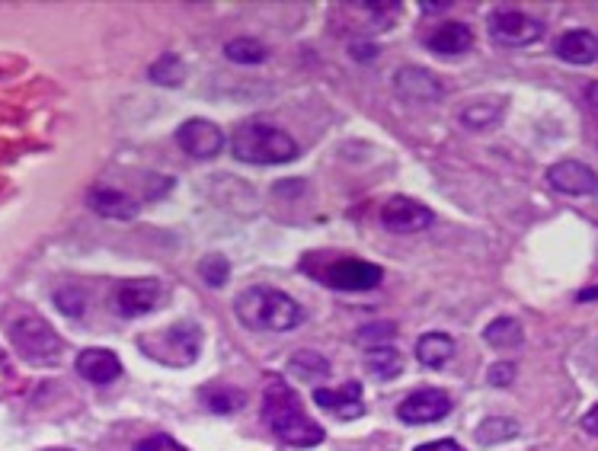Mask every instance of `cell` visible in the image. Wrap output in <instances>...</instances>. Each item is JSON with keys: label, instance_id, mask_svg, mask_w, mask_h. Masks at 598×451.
<instances>
[{"label": "cell", "instance_id": "obj_1", "mask_svg": "<svg viewBox=\"0 0 598 451\" xmlns=\"http://www.w3.org/2000/svg\"><path fill=\"white\" fill-rule=\"evenodd\" d=\"M263 420L276 432V439L288 448H314L323 442V426L311 420V413L301 407V397L292 384L272 378L263 391Z\"/></svg>", "mask_w": 598, "mask_h": 451}, {"label": "cell", "instance_id": "obj_33", "mask_svg": "<svg viewBox=\"0 0 598 451\" xmlns=\"http://www.w3.org/2000/svg\"><path fill=\"white\" fill-rule=\"evenodd\" d=\"M583 429L592 432V436H598V407H592V410L583 416Z\"/></svg>", "mask_w": 598, "mask_h": 451}, {"label": "cell", "instance_id": "obj_22", "mask_svg": "<svg viewBox=\"0 0 598 451\" xmlns=\"http://www.w3.org/2000/svg\"><path fill=\"white\" fill-rule=\"evenodd\" d=\"M224 55L234 64H263L266 61V45L260 39H250V36H237L224 45Z\"/></svg>", "mask_w": 598, "mask_h": 451}, {"label": "cell", "instance_id": "obj_13", "mask_svg": "<svg viewBox=\"0 0 598 451\" xmlns=\"http://www.w3.org/2000/svg\"><path fill=\"white\" fill-rule=\"evenodd\" d=\"M314 404L323 413H333L339 420H359L365 413L362 404V384L359 381H346L339 388H317L314 391Z\"/></svg>", "mask_w": 598, "mask_h": 451}, {"label": "cell", "instance_id": "obj_17", "mask_svg": "<svg viewBox=\"0 0 598 451\" xmlns=\"http://www.w3.org/2000/svg\"><path fill=\"white\" fill-rule=\"evenodd\" d=\"M554 52L567 64H592L598 61V36L589 29H570L554 42Z\"/></svg>", "mask_w": 598, "mask_h": 451}, {"label": "cell", "instance_id": "obj_35", "mask_svg": "<svg viewBox=\"0 0 598 451\" xmlns=\"http://www.w3.org/2000/svg\"><path fill=\"white\" fill-rule=\"evenodd\" d=\"M586 103L598 112V80H592V84L586 87Z\"/></svg>", "mask_w": 598, "mask_h": 451}, {"label": "cell", "instance_id": "obj_15", "mask_svg": "<svg viewBox=\"0 0 598 451\" xmlns=\"http://www.w3.org/2000/svg\"><path fill=\"white\" fill-rule=\"evenodd\" d=\"M87 205L93 208L96 215L116 218V221H132L138 215V202L128 196V192L112 189V186H93L87 192Z\"/></svg>", "mask_w": 598, "mask_h": 451}, {"label": "cell", "instance_id": "obj_34", "mask_svg": "<svg viewBox=\"0 0 598 451\" xmlns=\"http://www.w3.org/2000/svg\"><path fill=\"white\" fill-rule=\"evenodd\" d=\"M352 55H359L362 61L365 58H375L378 55V45H352Z\"/></svg>", "mask_w": 598, "mask_h": 451}, {"label": "cell", "instance_id": "obj_25", "mask_svg": "<svg viewBox=\"0 0 598 451\" xmlns=\"http://www.w3.org/2000/svg\"><path fill=\"white\" fill-rule=\"evenodd\" d=\"M512 436H519V423L503 420V416H490V420H483L477 426V442L480 445H499Z\"/></svg>", "mask_w": 598, "mask_h": 451}, {"label": "cell", "instance_id": "obj_24", "mask_svg": "<svg viewBox=\"0 0 598 451\" xmlns=\"http://www.w3.org/2000/svg\"><path fill=\"white\" fill-rule=\"evenodd\" d=\"M288 368H292L301 381H320L330 375V362L317 356V352H298V356L288 359Z\"/></svg>", "mask_w": 598, "mask_h": 451}, {"label": "cell", "instance_id": "obj_26", "mask_svg": "<svg viewBox=\"0 0 598 451\" xmlns=\"http://www.w3.org/2000/svg\"><path fill=\"white\" fill-rule=\"evenodd\" d=\"M499 112H503V103H496V100L471 103V106L461 109V122L471 125V128H483V125H493L499 119Z\"/></svg>", "mask_w": 598, "mask_h": 451}, {"label": "cell", "instance_id": "obj_36", "mask_svg": "<svg viewBox=\"0 0 598 451\" xmlns=\"http://www.w3.org/2000/svg\"><path fill=\"white\" fill-rule=\"evenodd\" d=\"M589 298H598V288H586V292L579 295V301H589Z\"/></svg>", "mask_w": 598, "mask_h": 451}, {"label": "cell", "instance_id": "obj_23", "mask_svg": "<svg viewBox=\"0 0 598 451\" xmlns=\"http://www.w3.org/2000/svg\"><path fill=\"white\" fill-rule=\"evenodd\" d=\"M148 77L160 87H180L186 80V64L176 58V55H160L151 68H148Z\"/></svg>", "mask_w": 598, "mask_h": 451}, {"label": "cell", "instance_id": "obj_27", "mask_svg": "<svg viewBox=\"0 0 598 451\" xmlns=\"http://www.w3.org/2000/svg\"><path fill=\"white\" fill-rule=\"evenodd\" d=\"M199 272H202V279L212 285V288H221L224 282H228V276H231L228 260H224V256H205Z\"/></svg>", "mask_w": 598, "mask_h": 451}, {"label": "cell", "instance_id": "obj_31", "mask_svg": "<svg viewBox=\"0 0 598 451\" xmlns=\"http://www.w3.org/2000/svg\"><path fill=\"white\" fill-rule=\"evenodd\" d=\"M512 378H515V365H509V362H496V365L490 368V375H487V381L496 384V388H503V384H512Z\"/></svg>", "mask_w": 598, "mask_h": 451}, {"label": "cell", "instance_id": "obj_19", "mask_svg": "<svg viewBox=\"0 0 598 451\" xmlns=\"http://www.w3.org/2000/svg\"><path fill=\"white\" fill-rule=\"evenodd\" d=\"M365 365L378 381H391L403 372V356L394 343H381V346L365 349Z\"/></svg>", "mask_w": 598, "mask_h": 451}, {"label": "cell", "instance_id": "obj_12", "mask_svg": "<svg viewBox=\"0 0 598 451\" xmlns=\"http://www.w3.org/2000/svg\"><path fill=\"white\" fill-rule=\"evenodd\" d=\"M547 183H551L563 196H595L598 192V173L579 160H560L547 170Z\"/></svg>", "mask_w": 598, "mask_h": 451}, {"label": "cell", "instance_id": "obj_10", "mask_svg": "<svg viewBox=\"0 0 598 451\" xmlns=\"http://www.w3.org/2000/svg\"><path fill=\"white\" fill-rule=\"evenodd\" d=\"M176 144L196 160H212L224 148V135L215 122L208 119H189L176 128Z\"/></svg>", "mask_w": 598, "mask_h": 451}, {"label": "cell", "instance_id": "obj_37", "mask_svg": "<svg viewBox=\"0 0 598 451\" xmlns=\"http://www.w3.org/2000/svg\"><path fill=\"white\" fill-rule=\"evenodd\" d=\"M52 451H68V448H52Z\"/></svg>", "mask_w": 598, "mask_h": 451}, {"label": "cell", "instance_id": "obj_6", "mask_svg": "<svg viewBox=\"0 0 598 451\" xmlns=\"http://www.w3.org/2000/svg\"><path fill=\"white\" fill-rule=\"evenodd\" d=\"M487 29L499 45H512V48L538 42L544 32V26L535 20V16H528L522 10H509V7L493 10L487 20Z\"/></svg>", "mask_w": 598, "mask_h": 451}, {"label": "cell", "instance_id": "obj_8", "mask_svg": "<svg viewBox=\"0 0 598 451\" xmlns=\"http://www.w3.org/2000/svg\"><path fill=\"white\" fill-rule=\"evenodd\" d=\"M435 221L432 208L416 202L410 196H394L381 205V224L391 234H419Z\"/></svg>", "mask_w": 598, "mask_h": 451}, {"label": "cell", "instance_id": "obj_4", "mask_svg": "<svg viewBox=\"0 0 598 451\" xmlns=\"http://www.w3.org/2000/svg\"><path fill=\"white\" fill-rule=\"evenodd\" d=\"M138 349L148 359L167 368H189L202 352V330L192 320H180L173 327H160L138 336Z\"/></svg>", "mask_w": 598, "mask_h": 451}, {"label": "cell", "instance_id": "obj_5", "mask_svg": "<svg viewBox=\"0 0 598 451\" xmlns=\"http://www.w3.org/2000/svg\"><path fill=\"white\" fill-rule=\"evenodd\" d=\"M4 327H7L13 349L20 352L26 362H55L61 356V336L39 314L26 311V314L7 317Z\"/></svg>", "mask_w": 598, "mask_h": 451}, {"label": "cell", "instance_id": "obj_11", "mask_svg": "<svg viewBox=\"0 0 598 451\" xmlns=\"http://www.w3.org/2000/svg\"><path fill=\"white\" fill-rule=\"evenodd\" d=\"M160 301H164V285H160L157 279H132V282H122L119 292H116V308H119L122 317L151 314Z\"/></svg>", "mask_w": 598, "mask_h": 451}, {"label": "cell", "instance_id": "obj_21", "mask_svg": "<svg viewBox=\"0 0 598 451\" xmlns=\"http://www.w3.org/2000/svg\"><path fill=\"white\" fill-rule=\"evenodd\" d=\"M483 340L496 349H509L522 343V324L515 317H496L493 324L483 330Z\"/></svg>", "mask_w": 598, "mask_h": 451}, {"label": "cell", "instance_id": "obj_9", "mask_svg": "<svg viewBox=\"0 0 598 451\" xmlns=\"http://www.w3.org/2000/svg\"><path fill=\"white\" fill-rule=\"evenodd\" d=\"M451 413V397L439 388H423L413 391L403 404L397 407V416L410 426H426V423H439Z\"/></svg>", "mask_w": 598, "mask_h": 451}, {"label": "cell", "instance_id": "obj_30", "mask_svg": "<svg viewBox=\"0 0 598 451\" xmlns=\"http://www.w3.org/2000/svg\"><path fill=\"white\" fill-rule=\"evenodd\" d=\"M228 391H218V394H208L205 397V404L212 407V410H221V413H228V410H234L237 404H240V394L237 391H231V397H224Z\"/></svg>", "mask_w": 598, "mask_h": 451}, {"label": "cell", "instance_id": "obj_14", "mask_svg": "<svg viewBox=\"0 0 598 451\" xmlns=\"http://www.w3.org/2000/svg\"><path fill=\"white\" fill-rule=\"evenodd\" d=\"M394 84H397V93L410 103H435L442 100L445 93L442 80L426 68H400L394 74Z\"/></svg>", "mask_w": 598, "mask_h": 451}, {"label": "cell", "instance_id": "obj_7", "mask_svg": "<svg viewBox=\"0 0 598 451\" xmlns=\"http://www.w3.org/2000/svg\"><path fill=\"white\" fill-rule=\"evenodd\" d=\"M384 279L381 266L368 263V260H355V256H346V260H336L323 269V282L336 292H368V288H378Z\"/></svg>", "mask_w": 598, "mask_h": 451}, {"label": "cell", "instance_id": "obj_18", "mask_svg": "<svg viewBox=\"0 0 598 451\" xmlns=\"http://www.w3.org/2000/svg\"><path fill=\"white\" fill-rule=\"evenodd\" d=\"M471 42H474V32L464 23H445L435 32H429V39H426V45L435 55H461L471 48Z\"/></svg>", "mask_w": 598, "mask_h": 451}, {"label": "cell", "instance_id": "obj_28", "mask_svg": "<svg viewBox=\"0 0 598 451\" xmlns=\"http://www.w3.org/2000/svg\"><path fill=\"white\" fill-rule=\"evenodd\" d=\"M135 451H189V448H183L173 436H164V432H154V436L141 439V442L135 445Z\"/></svg>", "mask_w": 598, "mask_h": 451}, {"label": "cell", "instance_id": "obj_29", "mask_svg": "<svg viewBox=\"0 0 598 451\" xmlns=\"http://www.w3.org/2000/svg\"><path fill=\"white\" fill-rule=\"evenodd\" d=\"M55 304L71 317H80L84 314V292H74V288H64V292L55 295Z\"/></svg>", "mask_w": 598, "mask_h": 451}, {"label": "cell", "instance_id": "obj_20", "mask_svg": "<svg viewBox=\"0 0 598 451\" xmlns=\"http://www.w3.org/2000/svg\"><path fill=\"white\" fill-rule=\"evenodd\" d=\"M451 356H455V340L448 333H423L416 343V359L426 368H442Z\"/></svg>", "mask_w": 598, "mask_h": 451}, {"label": "cell", "instance_id": "obj_16", "mask_svg": "<svg viewBox=\"0 0 598 451\" xmlns=\"http://www.w3.org/2000/svg\"><path fill=\"white\" fill-rule=\"evenodd\" d=\"M77 372L90 384H109L122 375V362L116 352H109V349H84L77 356Z\"/></svg>", "mask_w": 598, "mask_h": 451}, {"label": "cell", "instance_id": "obj_2", "mask_svg": "<svg viewBox=\"0 0 598 451\" xmlns=\"http://www.w3.org/2000/svg\"><path fill=\"white\" fill-rule=\"evenodd\" d=\"M234 314L240 317V324L244 327L272 330V333L295 330L304 320L301 304L292 295H285V292H279V288H269V285H253L244 295H237Z\"/></svg>", "mask_w": 598, "mask_h": 451}, {"label": "cell", "instance_id": "obj_32", "mask_svg": "<svg viewBox=\"0 0 598 451\" xmlns=\"http://www.w3.org/2000/svg\"><path fill=\"white\" fill-rule=\"evenodd\" d=\"M416 451H464L455 439H435V442H426V445H419Z\"/></svg>", "mask_w": 598, "mask_h": 451}, {"label": "cell", "instance_id": "obj_3", "mask_svg": "<svg viewBox=\"0 0 598 451\" xmlns=\"http://www.w3.org/2000/svg\"><path fill=\"white\" fill-rule=\"evenodd\" d=\"M231 151L240 164H253V167H269V164H288V160L298 157V141L282 132L279 125L269 122H250L240 125L237 135L231 138Z\"/></svg>", "mask_w": 598, "mask_h": 451}]
</instances>
